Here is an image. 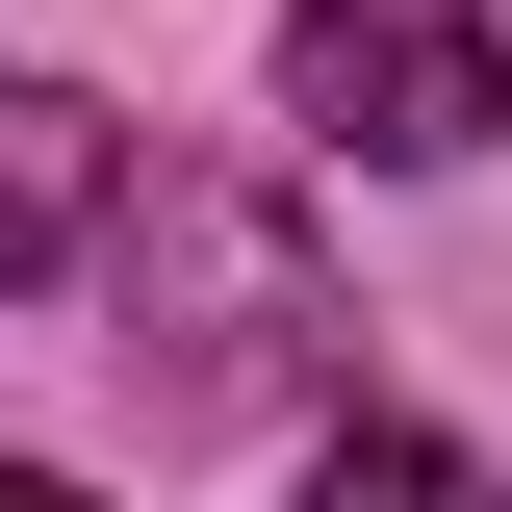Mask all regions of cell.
<instances>
[{
    "label": "cell",
    "instance_id": "4",
    "mask_svg": "<svg viewBox=\"0 0 512 512\" xmlns=\"http://www.w3.org/2000/svg\"><path fill=\"white\" fill-rule=\"evenodd\" d=\"M308 512H512L487 461L436 436V410H333V461H308Z\"/></svg>",
    "mask_w": 512,
    "mask_h": 512
},
{
    "label": "cell",
    "instance_id": "1",
    "mask_svg": "<svg viewBox=\"0 0 512 512\" xmlns=\"http://www.w3.org/2000/svg\"><path fill=\"white\" fill-rule=\"evenodd\" d=\"M103 359L154 384V436H256V410H308V384L359 359V308H333V256H308L282 180L154 154V180L103 205Z\"/></svg>",
    "mask_w": 512,
    "mask_h": 512
},
{
    "label": "cell",
    "instance_id": "2",
    "mask_svg": "<svg viewBox=\"0 0 512 512\" xmlns=\"http://www.w3.org/2000/svg\"><path fill=\"white\" fill-rule=\"evenodd\" d=\"M282 128H308V154H359V180H461V154H512V26L308 0V26H282Z\"/></svg>",
    "mask_w": 512,
    "mask_h": 512
},
{
    "label": "cell",
    "instance_id": "5",
    "mask_svg": "<svg viewBox=\"0 0 512 512\" xmlns=\"http://www.w3.org/2000/svg\"><path fill=\"white\" fill-rule=\"evenodd\" d=\"M0 512H103V487H52V461H0Z\"/></svg>",
    "mask_w": 512,
    "mask_h": 512
},
{
    "label": "cell",
    "instance_id": "3",
    "mask_svg": "<svg viewBox=\"0 0 512 512\" xmlns=\"http://www.w3.org/2000/svg\"><path fill=\"white\" fill-rule=\"evenodd\" d=\"M103 205H128V128L77 103L52 52H0V308H26V282H77V256H103Z\"/></svg>",
    "mask_w": 512,
    "mask_h": 512
}]
</instances>
